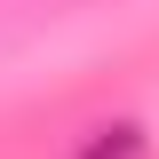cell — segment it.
<instances>
[{"instance_id":"6da1fadb","label":"cell","mask_w":159,"mask_h":159,"mask_svg":"<svg viewBox=\"0 0 159 159\" xmlns=\"http://www.w3.org/2000/svg\"><path fill=\"white\" fill-rule=\"evenodd\" d=\"M72 159H151V135H143L135 119H103V127H88V135H80Z\"/></svg>"}]
</instances>
